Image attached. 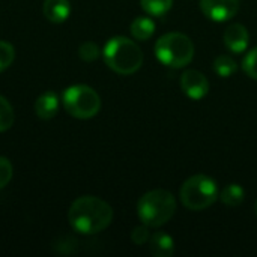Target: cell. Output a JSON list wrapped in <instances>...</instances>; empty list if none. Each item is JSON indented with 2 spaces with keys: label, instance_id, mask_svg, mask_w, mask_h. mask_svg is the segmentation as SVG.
Returning a JSON list of instances; mask_svg holds the SVG:
<instances>
[{
  "label": "cell",
  "instance_id": "cell-10",
  "mask_svg": "<svg viewBox=\"0 0 257 257\" xmlns=\"http://www.w3.org/2000/svg\"><path fill=\"white\" fill-rule=\"evenodd\" d=\"M149 251L154 257H170L175 254V241L166 232H157L151 235Z\"/></svg>",
  "mask_w": 257,
  "mask_h": 257
},
{
  "label": "cell",
  "instance_id": "cell-15",
  "mask_svg": "<svg viewBox=\"0 0 257 257\" xmlns=\"http://www.w3.org/2000/svg\"><path fill=\"white\" fill-rule=\"evenodd\" d=\"M214 71L218 77L229 78L230 75H233L238 71V65L233 60V57H230L227 54H220L214 60Z\"/></svg>",
  "mask_w": 257,
  "mask_h": 257
},
{
  "label": "cell",
  "instance_id": "cell-16",
  "mask_svg": "<svg viewBox=\"0 0 257 257\" xmlns=\"http://www.w3.org/2000/svg\"><path fill=\"white\" fill-rule=\"evenodd\" d=\"M140 5L148 15L163 17L172 9L173 0H140Z\"/></svg>",
  "mask_w": 257,
  "mask_h": 257
},
{
  "label": "cell",
  "instance_id": "cell-2",
  "mask_svg": "<svg viewBox=\"0 0 257 257\" xmlns=\"http://www.w3.org/2000/svg\"><path fill=\"white\" fill-rule=\"evenodd\" d=\"M102 56L107 66L120 75H131L143 65L142 48L137 42L125 36H114L108 39L102 50Z\"/></svg>",
  "mask_w": 257,
  "mask_h": 257
},
{
  "label": "cell",
  "instance_id": "cell-1",
  "mask_svg": "<svg viewBox=\"0 0 257 257\" xmlns=\"http://www.w3.org/2000/svg\"><path fill=\"white\" fill-rule=\"evenodd\" d=\"M68 221L78 233H99L113 221V209L99 197L83 196L71 205L68 211Z\"/></svg>",
  "mask_w": 257,
  "mask_h": 257
},
{
  "label": "cell",
  "instance_id": "cell-19",
  "mask_svg": "<svg viewBox=\"0 0 257 257\" xmlns=\"http://www.w3.org/2000/svg\"><path fill=\"white\" fill-rule=\"evenodd\" d=\"M242 71L253 80H257V47L250 50L242 60Z\"/></svg>",
  "mask_w": 257,
  "mask_h": 257
},
{
  "label": "cell",
  "instance_id": "cell-7",
  "mask_svg": "<svg viewBox=\"0 0 257 257\" xmlns=\"http://www.w3.org/2000/svg\"><path fill=\"white\" fill-rule=\"evenodd\" d=\"M203 15L215 23L232 20L239 11V0H200Z\"/></svg>",
  "mask_w": 257,
  "mask_h": 257
},
{
  "label": "cell",
  "instance_id": "cell-11",
  "mask_svg": "<svg viewBox=\"0 0 257 257\" xmlns=\"http://www.w3.org/2000/svg\"><path fill=\"white\" fill-rule=\"evenodd\" d=\"M59 110V98L54 92L42 93L35 102V113L39 119L48 120L56 116Z\"/></svg>",
  "mask_w": 257,
  "mask_h": 257
},
{
  "label": "cell",
  "instance_id": "cell-17",
  "mask_svg": "<svg viewBox=\"0 0 257 257\" xmlns=\"http://www.w3.org/2000/svg\"><path fill=\"white\" fill-rule=\"evenodd\" d=\"M14 123V110L9 101L0 95V133L8 131Z\"/></svg>",
  "mask_w": 257,
  "mask_h": 257
},
{
  "label": "cell",
  "instance_id": "cell-4",
  "mask_svg": "<svg viewBox=\"0 0 257 257\" xmlns=\"http://www.w3.org/2000/svg\"><path fill=\"white\" fill-rule=\"evenodd\" d=\"M155 56L163 65L181 69L191 63L194 57V44L184 33L169 32L157 41Z\"/></svg>",
  "mask_w": 257,
  "mask_h": 257
},
{
  "label": "cell",
  "instance_id": "cell-23",
  "mask_svg": "<svg viewBox=\"0 0 257 257\" xmlns=\"http://www.w3.org/2000/svg\"><path fill=\"white\" fill-rule=\"evenodd\" d=\"M254 211H256V215H257V200H256V203H254Z\"/></svg>",
  "mask_w": 257,
  "mask_h": 257
},
{
  "label": "cell",
  "instance_id": "cell-18",
  "mask_svg": "<svg viewBox=\"0 0 257 257\" xmlns=\"http://www.w3.org/2000/svg\"><path fill=\"white\" fill-rule=\"evenodd\" d=\"M14 57H15L14 47L6 41H0V72H3L12 65Z\"/></svg>",
  "mask_w": 257,
  "mask_h": 257
},
{
  "label": "cell",
  "instance_id": "cell-13",
  "mask_svg": "<svg viewBox=\"0 0 257 257\" xmlns=\"http://www.w3.org/2000/svg\"><path fill=\"white\" fill-rule=\"evenodd\" d=\"M131 35L137 41H148L155 33V23L149 17H137L131 23Z\"/></svg>",
  "mask_w": 257,
  "mask_h": 257
},
{
  "label": "cell",
  "instance_id": "cell-3",
  "mask_svg": "<svg viewBox=\"0 0 257 257\" xmlns=\"http://www.w3.org/2000/svg\"><path fill=\"white\" fill-rule=\"evenodd\" d=\"M176 212L175 196L167 190H152L145 193L137 203V215L148 227L167 224Z\"/></svg>",
  "mask_w": 257,
  "mask_h": 257
},
{
  "label": "cell",
  "instance_id": "cell-12",
  "mask_svg": "<svg viewBox=\"0 0 257 257\" xmlns=\"http://www.w3.org/2000/svg\"><path fill=\"white\" fill-rule=\"evenodd\" d=\"M42 12L48 21L63 23L71 14V5L68 0H45Z\"/></svg>",
  "mask_w": 257,
  "mask_h": 257
},
{
  "label": "cell",
  "instance_id": "cell-14",
  "mask_svg": "<svg viewBox=\"0 0 257 257\" xmlns=\"http://www.w3.org/2000/svg\"><path fill=\"white\" fill-rule=\"evenodd\" d=\"M218 199L229 208H236L239 206L244 199H245V191L239 184H229L226 185L221 191Z\"/></svg>",
  "mask_w": 257,
  "mask_h": 257
},
{
  "label": "cell",
  "instance_id": "cell-21",
  "mask_svg": "<svg viewBox=\"0 0 257 257\" xmlns=\"http://www.w3.org/2000/svg\"><path fill=\"white\" fill-rule=\"evenodd\" d=\"M12 172H14V169H12L11 161L5 157H0V190L5 188L11 182Z\"/></svg>",
  "mask_w": 257,
  "mask_h": 257
},
{
  "label": "cell",
  "instance_id": "cell-9",
  "mask_svg": "<svg viewBox=\"0 0 257 257\" xmlns=\"http://www.w3.org/2000/svg\"><path fill=\"white\" fill-rule=\"evenodd\" d=\"M223 42L229 51H232L235 54L244 53L250 42V35H248L247 27L239 23L230 24L223 33Z\"/></svg>",
  "mask_w": 257,
  "mask_h": 257
},
{
  "label": "cell",
  "instance_id": "cell-8",
  "mask_svg": "<svg viewBox=\"0 0 257 257\" xmlns=\"http://www.w3.org/2000/svg\"><path fill=\"white\" fill-rule=\"evenodd\" d=\"M181 89L182 92L194 99H203L208 92H209V81L206 78L205 74H202L197 69H187L184 71V74L181 75Z\"/></svg>",
  "mask_w": 257,
  "mask_h": 257
},
{
  "label": "cell",
  "instance_id": "cell-6",
  "mask_svg": "<svg viewBox=\"0 0 257 257\" xmlns=\"http://www.w3.org/2000/svg\"><path fill=\"white\" fill-rule=\"evenodd\" d=\"M65 110L77 119H90L101 110V98L86 84H74L63 92Z\"/></svg>",
  "mask_w": 257,
  "mask_h": 257
},
{
  "label": "cell",
  "instance_id": "cell-20",
  "mask_svg": "<svg viewBox=\"0 0 257 257\" xmlns=\"http://www.w3.org/2000/svg\"><path fill=\"white\" fill-rule=\"evenodd\" d=\"M99 48L95 42H83L80 47H78V56L80 59H83L84 62H93L95 59L99 57Z\"/></svg>",
  "mask_w": 257,
  "mask_h": 257
},
{
  "label": "cell",
  "instance_id": "cell-22",
  "mask_svg": "<svg viewBox=\"0 0 257 257\" xmlns=\"http://www.w3.org/2000/svg\"><path fill=\"white\" fill-rule=\"evenodd\" d=\"M151 239V233H149V227L146 224L143 226H137L134 227V230L131 232V241L136 245H145L148 244Z\"/></svg>",
  "mask_w": 257,
  "mask_h": 257
},
{
  "label": "cell",
  "instance_id": "cell-5",
  "mask_svg": "<svg viewBox=\"0 0 257 257\" xmlns=\"http://www.w3.org/2000/svg\"><path fill=\"white\" fill-rule=\"evenodd\" d=\"M220 196L217 182L206 175H194L188 178L179 191L181 203L190 211H205L212 206Z\"/></svg>",
  "mask_w": 257,
  "mask_h": 257
}]
</instances>
